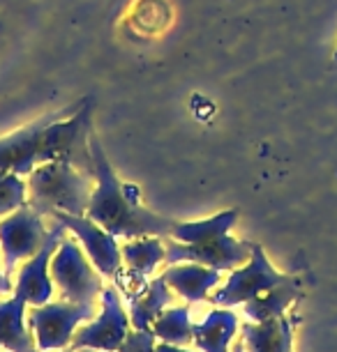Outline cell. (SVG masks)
Instances as JSON below:
<instances>
[{"label":"cell","instance_id":"obj_2","mask_svg":"<svg viewBox=\"0 0 337 352\" xmlns=\"http://www.w3.org/2000/svg\"><path fill=\"white\" fill-rule=\"evenodd\" d=\"M28 205L42 217L54 212L85 217L95 177L63 162H46L28 173Z\"/></svg>","mask_w":337,"mask_h":352},{"label":"cell","instance_id":"obj_28","mask_svg":"<svg viewBox=\"0 0 337 352\" xmlns=\"http://www.w3.org/2000/svg\"><path fill=\"white\" fill-rule=\"evenodd\" d=\"M333 60H335V63H337V51H335V56H333Z\"/></svg>","mask_w":337,"mask_h":352},{"label":"cell","instance_id":"obj_27","mask_svg":"<svg viewBox=\"0 0 337 352\" xmlns=\"http://www.w3.org/2000/svg\"><path fill=\"white\" fill-rule=\"evenodd\" d=\"M68 352H74V350H68ZM79 352H92L90 348H83V350H79Z\"/></svg>","mask_w":337,"mask_h":352},{"label":"cell","instance_id":"obj_9","mask_svg":"<svg viewBox=\"0 0 337 352\" xmlns=\"http://www.w3.org/2000/svg\"><path fill=\"white\" fill-rule=\"evenodd\" d=\"M252 256V244L238 242L234 237L222 235L208 242H167V256L164 261L169 265L176 263H196L208 265L213 270H234L236 265H243Z\"/></svg>","mask_w":337,"mask_h":352},{"label":"cell","instance_id":"obj_26","mask_svg":"<svg viewBox=\"0 0 337 352\" xmlns=\"http://www.w3.org/2000/svg\"><path fill=\"white\" fill-rule=\"evenodd\" d=\"M234 352H245V343H236L234 345Z\"/></svg>","mask_w":337,"mask_h":352},{"label":"cell","instance_id":"obj_8","mask_svg":"<svg viewBox=\"0 0 337 352\" xmlns=\"http://www.w3.org/2000/svg\"><path fill=\"white\" fill-rule=\"evenodd\" d=\"M284 274L275 272L270 261L263 254L259 244H252V256L245 267L231 272L229 281L210 297V302L217 307H236V304H245L254 297L263 295L266 290L275 288L277 283L284 281Z\"/></svg>","mask_w":337,"mask_h":352},{"label":"cell","instance_id":"obj_6","mask_svg":"<svg viewBox=\"0 0 337 352\" xmlns=\"http://www.w3.org/2000/svg\"><path fill=\"white\" fill-rule=\"evenodd\" d=\"M49 230L44 226V217L30 205H23L0 221V249L5 256V276H12L17 265L28 261L44 247Z\"/></svg>","mask_w":337,"mask_h":352},{"label":"cell","instance_id":"obj_24","mask_svg":"<svg viewBox=\"0 0 337 352\" xmlns=\"http://www.w3.org/2000/svg\"><path fill=\"white\" fill-rule=\"evenodd\" d=\"M8 292H12V278L0 272V295H8Z\"/></svg>","mask_w":337,"mask_h":352},{"label":"cell","instance_id":"obj_3","mask_svg":"<svg viewBox=\"0 0 337 352\" xmlns=\"http://www.w3.org/2000/svg\"><path fill=\"white\" fill-rule=\"evenodd\" d=\"M92 99H83L79 111H72L68 120L51 118L39 136V164L63 162L95 177V157L90 150L92 127Z\"/></svg>","mask_w":337,"mask_h":352},{"label":"cell","instance_id":"obj_12","mask_svg":"<svg viewBox=\"0 0 337 352\" xmlns=\"http://www.w3.org/2000/svg\"><path fill=\"white\" fill-rule=\"evenodd\" d=\"M51 118L54 116H46L35 124H28L14 134L0 138V170L28 175L35 166H39V136Z\"/></svg>","mask_w":337,"mask_h":352},{"label":"cell","instance_id":"obj_25","mask_svg":"<svg viewBox=\"0 0 337 352\" xmlns=\"http://www.w3.org/2000/svg\"><path fill=\"white\" fill-rule=\"evenodd\" d=\"M155 352H187V350H183V345H171V343H162V345H157Z\"/></svg>","mask_w":337,"mask_h":352},{"label":"cell","instance_id":"obj_18","mask_svg":"<svg viewBox=\"0 0 337 352\" xmlns=\"http://www.w3.org/2000/svg\"><path fill=\"white\" fill-rule=\"evenodd\" d=\"M171 302H174L171 285L164 281L162 276H157L153 283H148V288L143 290L141 295L130 302V320L134 324V329L153 327L157 316H160Z\"/></svg>","mask_w":337,"mask_h":352},{"label":"cell","instance_id":"obj_7","mask_svg":"<svg viewBox=\"0 0 337 352\" xmlns=\"http://www.w3.org/2000/svg\"><path fill=\"white\" fill-rule=\"evenodd\" d=\"M130 316L123 309L121 295L116 288L102 290V314L97 316L95 322L79 327L72 336V350L79 352L83 348L102 350V352H118L121 343L125 341L130 331Z\"/></svg>","mask_w":337,"mask_h":352},{"label":"cell","instance_id":"obj_1","mask_svg":"<svg viewBox=\"0 0 337 352\" xmlns=\"http://www.w3.org/2000/svg\"><path fill=\"white\" fill-rule=\"evenodd\" d=\"M90 150L95 157V191L90 196L85 217L97 221L114 237H125V240L148 235L171 237L176 221L153 214L139 205V189L134 184H123L118 180L97 138H90Z\"/></svg>","mask_w":337,"mask_h":352},{"label":"cell","instance_id":"obj_17","mask_svg":"<svg viewBox=\"0 0 337 352\" xmlns=\"http://www.w3.org/2000/svg\"><path fill=\"white\" fill-rule=\"evenodd\" d=\"M303 285L298 278L287 276L282 283H277L275 288L266 290L263 295L254 297V300L245 302V316L252 318L254 322L270 320V318H280L284 316V311L294 300L300 297Z\"/></svg>","mask_w":337,"mask_h":352},{"label":"cell","instance_id":"obj_5","mask_svg":"<svg viewBox=\"0 0 337 352\" xmlns=\"http://www.w3.org/2000/svg\"><path fill=\"white\" fill-rule=\"evenodd\" d=\"M95 316V304H76L70 300L46 302L32 307L28 316L30 329L37 336L39 350H65L83 320Z\"/></svg>","mask_w":337,"mask_h":352},{"label":"cell","instance_id":"obj_23","mask_svg":"<svg viewBox=\"0 0 337 352\" xmlns=\"http://www.w3.org/2000/svg\"><path fill=\"white\" fill-rule=\"evenodd\" d=\"M155 331L153 327L150 329H134V331H127L125 341L121 343L118 352H155Z\"/></svg>","mask_w":337,"mask_h":352},{"label":"cell","instance_id":"obj_11","mask_svg":"<svg viewBox=\"0 0 337 352\" xmlns=\"http://www.w3.org/2000/svg\"><path fill=\"white\" fill-rule=\"evenodd\" d=\"M63 235H65V226L58 223L54 219V226H51L44 247L32 258H28L25 265H21V272H19V276H17L14 295L21 297L25 304L42 307V304L51 302V297H54V283H51L54 278H51L49 267H51V258H54Z\"/></svg>","mask_w":337,"mask_h":352},{"label":"cell","instance_id":"obj_13","mask_svg":"<svg viewBox=\"0 0 337 352\" xmlns=\"http://www.w3.org/2000/svg\"><path fill=\"white\" fill-rule=\"evenodd\" d=\"M162 278L171 285V290H176L187 302H203L208 297V292L220 283V270L201 267L196 263L190 265L176 263L164 270Z\"/></svg>","mask_w":337,"mask_h":352},{"label":"cell","instance_id":"obj_22","mask_svg":"<svg viewBox=\"0 0 337 352\" xmlns=\"http://www.w3.org/2000/svg\"><path fill=\"white\" fill-rule=\"evenodd\" d=\"M23 205H28V182L17 173L0 170V217L12 214Z\"/></svg>","mask_w":337,"mask_h":352},{"label":"cell","instance_id":"obj_16","mask_svg":"<svg viewBox=\"0 0 337 352\" xmlns=\"http://www.w3.org/2000/svg\"><path fill=\"white\" fill-rule=\"evenodd\" d=\"M238 331V316L229 309L210 311L208 318L194 324V343L203 352H229V343Z\"/></svg>","mask_w":337,"mask_h":352},{"label":"cell","instance_id":"obj_14","mask_svg":"<svg viewBox=\"0 0 337 352\" xmlns=\"http://www.w3.org/2000/svg\"><path fill=\"white\" fill-rule=\"evenodd\" d=\"M0 348L10 352H37L30 331L25 329V302L12 297L0 302Z\"/></svg>","mask_w":337,"mask_h":352},{"label":"cell","instance_id":"obj_19","mask_svg":"<svg viewBox=\"0 0 337 352\" xmlns=\"http://www.w3.org/2000/svg\"><path fill=\"white\" fill-rule=\"evenodd\" d=\"M238 221V210H227L220 214L203 219V221H185V223H174L171 228V237L178 242H208L215 237L229 235V230L234 228Z\"/></svg>","mask_w":337,"mask_h":352},{"label":"cell","instance_id":"obj_21","mask_svg":"<svg viewBox=\"0 0 337 352\" xmlns=\"http://www.w3.org/2000/svg\"><path fill=\"white\" fill-rule=\"evenodd\" d=\"M153 331L162 343L183 345L185 348L190 341H194V322L190 320V309L187 307L164 309L153 322Z\"/></svg>","mask_w":337,"mask_h":352},{"label":"cell","instance_id":"obj_20","mask_svg":"<svg viewBox=\"0 0 337 352\" xmlns=\"http://www.w3.org/2000/svg\"><path fill=\"white\" fill-rule=\"evenodd\" d=\"M121 254L130 270H134L143 276H150L153 270L164 261V256H167V247L157 240V235H148V237L130 240L125 247H121Z\"/></svg>","mask_w":337,"mask_h":352},{"label":"cell","instance_id":"obj_4","mask_svg":"<svg viewBox=\"0 0 337 352\" xmlns=\"http://www.w3.org/2000/svg\"><path fill=\"white\" fill-rule=\"evenodd\" d=\"M51 278L61 288L63 300L76 304H92L97 295H102L104 283L95 265H90L83 256L81 247L74 240H61L54 258H51Z\"/></svg>","mask_w":337,"mask_h":352},{"label":"cell","instance_id":"obj_10","mask_svg":"<svg viewBox=\"0 0 337 352\" xmlns=\"http://www.w3.org/2000/svg\"><path fill=\"white\" fill-rule=\"evenodd\" d=\"M51 219H56L58 223L65 226V230L74 232L76 240L81 242V247L88 254L90 263L100 270L102 276H116V272L121 270L123 254L118 247L116 237L102 228L97 221H92L88 217H76L68 214V212H54Z\"/></svg>","mask_w":337,"mask_h":352},{"label":"cell","instance_id":"obj_15","mask_svg":"<svg viewBox=\"0 0 337 352\" xmlns=\"http://www.w3.org/2000/svg\"><path fill=\"white\" fill-rule=\"evenodd\" d=\"M243 341L249 352H292V327L287 318L243 324Z\"/></svg>","mask_w":337,"mask_h":352}]
</instances>
